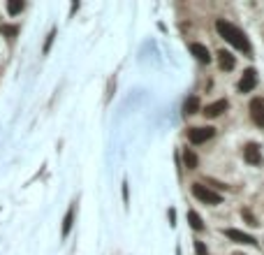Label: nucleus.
<instances>
[{"instance_id": "f257e3e1", "label": "nucleus", "mask_w": 264, "mask_h": 255, "mask_svg": "<svg viewBox=\"0 0 264 255\" xmlns=\"http://www.w3.org/2000/svg\"><path fill=\"white\" fill-rule=\"evenodd\" d=\"M216 31H218V35H220V37H225V42H229L232 47H236L239 51H243V54H250V42H248V37L243 35L236 26H232L229 21L218 19V21H216Z\"/></svg>"}, {"instance_id": "f03ea898", "label": "nucleus", "mask_w": 264, "mask_h": 255, "mask_svg": "<svg viewBox=\"0 0 264 255\" xmlns=\"http://www.w3.org/2000/svg\"><path fill=\"white\" fill-rule=\"evenodd\" d=\"M192 195L197 197L199 202H204V204H220V195L213 193L211 188H206L204 183H192Z\"/></svg>"}, {"instance_id": "7ed1b4c3", "label": "nucleus", "mask_w": 264, "mask_h": 255, "mask_svg": "<svg viewBox=\"0 0 264 255\" xmlns=\"http://www.w3.org/2000/svg\"><path fill=\"white\" fill-rule=\"evenodd\" d=\"M216 135V130L213 128H190L188 130V140L192 142V144H204V142H209L211 137Z\"/></svg>"}, {"instance_id": "20e7f679", "label": "nucleus", "mask_w": 264, "mask_h": 255, "mask_svg": "<svg viewBox=\"0 0 264 255\" xmlns=\"http://www.w3.org/2000/svg\"><path fill=\"white\" fill-rule=\"evenodd\" d=\"M250 116L255 125L264 128V97H252L250 100Z\"/></svg>"}, {"instance_id": "39448f33", "label": "nucleus", "mask_w": 264, "mask_h": 255, "mask_svg": "<svg viewBox=\"0 0 264 255\" xmlns=\"http://www.w3.org/2000/svg\"><path fill=\"white\" fill-rule=\"evenodd\" d=\"M243 160L248 165H262V149L257 144H246L243 146Z\"/></svg>"}, {"instance_id": "423d86ee", "label": "nucleus", "mask_w": 264, "mask_h": 255, "mask_svg": "<svg viewBox=\"0 0 264 255\" xmlns=\"http://www.w3.org/2000/svg\"><path fill=\"white\" fill-rule=\"evenodd\" d=\"M255 86H257V72L250 67V70H246V72H243V77L239 79V91L241 93H250Z\"/></svg>"}, {"instance_id": "0eeeda50", "label": "nucleus", "mask_w": 264, "mask_h": 255, "mask_svg": "<svg viewBox=\"0 0 264 255\" xmlns=\"http://www.w3.org/2000/svg\"><path fill=\"white\" fill-rule=\"evenodd\" d=\"M225 234H227V239H232V241H236V243H255V239L250 237V234H246V232H239V230H234V227H229V230H225Z\"/></svg>"}, {"instance_id": "6e6552de", "label": "nucleus", "mask_w": 264, "mask_h": 255, "mask_svg": "<svg viewBox=\"0 0 264 255\" xmlns=\"http://www.w3.org/2000/svg\"><path fill=\"white\" fill-rule=\"evenodd\" d=\"M225 109H227V100H218V102L206 104L204 116H209V118H216V116H220Z\"/></svg>"}, {"instance_id": "1a4fd4ad", "label": "nucleus", "mask_w": 264, "mask_h": 255, "mask_svg": "<svg viewBox=\"0 0 264 255\" xmlns=\"http://www.w3.org/2000/svg\"><path fill=\"white\" fill-rule=\"evenodd\" d=\"M190 54L195 56L199 63H211V54L204 44H190Z\"/></svg>"}, {"instance_id": "9d476101", "label": "nucleus", "mask_w": 264, "mask_h": 255, "mask_svg": "<svg viewBox=\"0 0 264 255\" xmlns=\"http://www.w3.org/2000/svg\"><path fill=\"white\" fill-rule=\"evenodd\" d=\"M218 65H220L222 70H234L236 61H234V56H232V54H227V51H220V54H218Z\"/></svg>"}, {"instance_id": "9b49d317", "label": "nucleus", "mask_w": 264, "mask_h": 255, "mask_svg": "<svg viewBox=\"0 0 264 255\" xmlns=\"http://www.w3.org/2000/svg\"><path fill=\"white\" fill-rule=\"evenodd\" d=\"M199 111V97L197 95H190L186 100V104H183V114H197Z\"/></svg>"}, {"instance_id": "f8f14e48", "label": "nucleus", "mask_w": 264, "mask_h": 255, "mask_svg": "<svg viewBox=\"0 0 264 255\" xmlns=\"http://www.w3.org/2000/svg\"><path fill=\"white\" fill-rule=\"evenodd\" d=\"M188 223H190L192 230H197V232L204 230V223H202V218H199L197 211H188Z\"/></svg>"}, {"instance_id": "ddd939ff", "label": "nucleus", "mask_w": 264, "mask_h": 255, "mask_svg": "<svg viewBox=\"0 0 264 255\" xmlns=\"http://www.w3.org/2000/svg\"><path fill=\"white\" fill-rule=\"evenodd\" d=\"M183 163H186L188 170H195V167H197V156H195L190 149H186V151H183Z\"/></svg>"}, {"instance_id": "4468645a", "label": "nucleus", "mask_w": 264, "mask_h": 255, "mask_svg": "<svg viewBox=\"0 0 264 255\" xmlns=\"http://www.w3.org/2000/svg\"><path fill=\"white\" fill-rule=\"evenodd\" d=\"M72 218H74V209H70V211L65 213V220H63V237H67L70 230H72Z\"/></svg>"}, {"instance_id": "2eb2a0df", "label": "nucleus", "mask_w": 264, "mask_h": 255, "mask_svg": "<svg viewBox=\"0 0 264 255\" xmlns=\"http://www.w3.org/2000/svg\"><path fill=\"white\" fill-rule=\"evenodd\" d=\"M7 12L12 14H19V12H24V3H21V0H10V3H7Z\"/></svg>"}, {"instance_id": "dca6fc26", "label": "nucleus", "mask_w": 264, "mask_h": 255, "mask_svg": "<svg viewBox=\"0 0 264 255\" xmlns=\"http://www.w3.org/2000/svg\"><path fill=\"white\" fill-rule=\"evenodd\" d=\"M17 33H19L17 26H7V24L0 26V35H5V37H17Z\"/></svg>"}, {"instance_id": "f3484780", "label": "nucleus", "mask_w": 264, "mask_h": 255, "mask_svg": "<svg viewBox=\"0 0 264 255\" xmlns=\"http://www.w3.org/2000/svg\"><path fill=\"white\" fill-rule=\"evenodd\" d=\"M241 216H243V218H246L250 225H257V218H255V216H252V213L248 211V209H243V211H241Z\"/></svg>"}, {"instance_id": "a211bd4d", "label": "nucleus", "mask_w": 264, "mask_h": 255, "mask_svg": "<svg viewBox=\"0 0 264 255\" xmlns=\"http://www.w3.org/2000/svg\"><path fill=\"white\" fill-rule=\"evenodd\" d=\"M195 253L197 255H209V250H206V246L202 241H195Z\"/></svg>"}, {"instance_id": "6ab92c4d", "label": "nucleus", "mask_w": 264, "mask_h": 255, "mask_svg": "<svg viewBox=\"0 0 264 255\" xmlns=\"http://www.w3.org/2000/svg\"><path fill=\"white\" fill-rule=\"evenodd\" d=\"M54 37H56V31H51V33H49V37H47V42H44V54H47L49 49H51V42H54Z\"/></svg>"}]
</instances>
